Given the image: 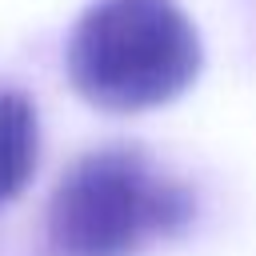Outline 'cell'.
I'll return each instance as SVG.
<instances>
[{
    "label": "cell",
    "instance_id": "cell-1",
    "mask_svg": "<svg viewBox=\"0 0 256 256\" xmlns=\"http://www.w3.org/2000/svg\"><path fill=\"white\" fill-rule=\"evenodd\" d=\"M196 192L140 144L80 152L56 180L44 212L52 256H140L188 232Z\"/></svg>",
    "mask_w": 256,
    "mask_h": 256
},
{
    "label": "cell",
    "instance_id": "cell-2",
    "mask_svg": "<svg viewBox=\"0 0 256 256\" xmlns=\"http://www.w3.org/2000/svg\"><path fill=\"white\" fill-rule=\"evenodd\" d=\"M196 24L176 0H96L64 48L68 84L104 112H144L176 100L200 72Z\"/></svg>",
    "mask_w": 256,
    "mask_h": 256
},
{
    "label": "cell",
    "instance_id": "cell-3",
    "mask_svg": "<svg viewBox=\"0 0 256 256\" xmlns=\"http://www.w3.org/2000/svg\"><path fill=\"white\" fill-rule=\"evenodd\" d=\"M40 120L20 88H0V204L20 196L36 172Z\"/></svg>",
    "mask_w": 256,
    "mask_h": 256
}]
</instances>
